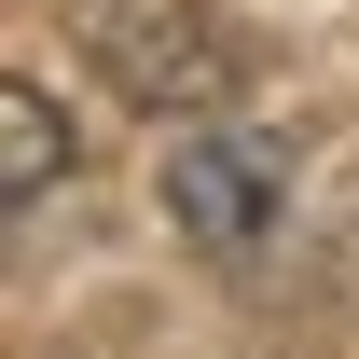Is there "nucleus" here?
Wrapping results in <instances>:
<instances>
[{"mask_svg": "<svg viewBox=\"0 0 359 359\" xmlns=\"http://www.w3.org/2000/svg\"><path fill=\"white\" fill-rule=\"evenodd\" d=\"M276 208H290V180H276L263 138L194 125V138L166 152V222L194 235V249H222V263H235V249H263V235H276Z\"/></svg>", "mask_w": 359, "mask_h": 359, "instance_id": "1", "label": "nucleus"}, {"mask_svg": "<svg viewBox=\"0 0 359 359\" xmlns=\"http://www.w3.org/2000/svg\"><path fill=\"white\" fill-rule=\"evenodd\" d=\"M97 69L138 97V111H194L222 83V42L194 0H97Z\"/></svg>", "mask_w": 359, "mask_h": 359, "instance_id": "2", "label": "nucleus"}, {"mask_svg": "<svg viewBox=\"0 0 359 359\" xmlns=\"http://www.w3.org/2000/svg\"><path fill=\"white\" fill-rule=\"evenodd\" d=\"M69 166H83V152H69L55 83H42V69H14V83H0V208H42Z\"/></svg>", "mask_w": 359, "mask_h": 359, "instance_id": "3", "label": "nucleus"}]
</instances>
